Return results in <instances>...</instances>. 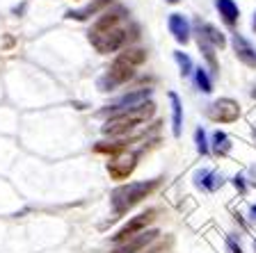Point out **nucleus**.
<instances>
[{
    "label": "nucleus",
    "instance_id": "1",
    "mask_svg": "<svg viewBox=\"0 0 256 253\" xmlns=\"http://www.w3.org/2000/svg\"><path fill=\"white\" fill-rule=\"evenodd\" d=\"M154 112H156V105L151 100H146V103H142V105H138V107H130V110L112 114L110 119L103 123L101 130L108 137H124V135H128L130 130H135L140 123L149 121L151 116H154Z\"/></svg>",
    "mask_w": 256,
    "mask_h": 253
},
{
    "label": "nucleus",
    "instance_id": "2",
    "mask_svg": "<svg viewBox=\"0 0 256 253\" xmlns=\"http://www.w3.org/2000/svg\"><path fill=\"white\" fill-rule=\"evenodd\" d=\"M158 187V180H142V183H128L112 192L110 203L114 215H126L130 208H135L140 201H144L151 192Z\"/></svg>",
    "mask_w": 256,
    "mask_h": 253
},
{
    "label": "nucleus",
    "instance_id": "3",
    "mask_svg": "<svg viewBox=\"0 0 256 253\" xmlns=\"http://www.w3.org/2000/svg\"><path fill=\"white\" fill-rule=\"evenodd\" d=\"M87 37H90V43L103 55H110V53H117L119 48H124L128 43V27H124L122 23L110 30H101V32H87Z\"/></svg>",
    "mask_w": 256,
    "mask_h": 253
},
{
    "label": "nucleus",
    "instance_id": "4",
    "mask_svg": "<svg viewBox=\"0 0 256 253\" xmlns=\"http://www.w3.org/2000/svg\"><path fill=\"white\" fill-rule=\"evenodd\" d=\"M135 75V66L133 64H128L126 59L117 57L114 62L108 66V71L101 75V78L96 80V87L101 91H114L117 87H122V84H126L128 80Z\"/></svg>",
    "mask_w": 256,
    "mask_h": 253
},
{
    "label": "nucleus",
    "instance_id": "5",
    "mask_svg": "<svg viewBox=\"0 0 256 253\" xmlns=\"http://www.w3.org/2000/svg\"><path fill=\"white\" fill-rule=\"evenodd\" d=\"M206 114H208V119L215 123H231L240 116V107H238V103L231 98H220L208 107Z\"/></svg>",
    "mask_w": 256,
    "mask_h": 253
},
{
    "label": "nucleus",
    "instance_id": "6",
    "mask_svg": "<svg viewBox=\"0 0 256 253\" xmlns=\"http://www.w3.org/2000/svg\"><path fill=\"white\" fill-rule=\"evenodd\" d=\"M135 167H138V155L124 151V153L114 155L108 162V174H110L112 180H126L135 171Z\"/></svg>",
    "mask_w": 256,
    "mask_h": 253
},
{
    "label": "nucleus",
    "instance_id": "7",
    "mask_svg": "<svg viewBox=\"0 0 256 253\" xmlns=\"http://www.w3.org/2000/svg\"><path fill=\"white\" fill-rule=\"evenodd\" d=\"M154 219H156V210H146V212H142V215L133 217V219L122 228V231H117V235H112L114 244H122V242H126V240H130L133 235H140V233L149 226Z\"/></svg>",
    "mask_w": 256,
    "mask_h": 253
},
{
    "label": "nucleus",
    "instance_id": "8",
    "mask_svg": "<svg viewBox=\"0 0 256 253\" xmlns=\"http://www.w3.org/2000/svg\"><path fill=\"white\" fill-rule=\"evenodd\" d=\"M151 96V89H138V91H130V94L122 96V98L117 100V103H112V105H108V110H103L101 114H117V112H124V110H130V107H138L142 105V103H146Z\"/></svg>",
    "mask_w": 256,
    "mask_h": 253
},
{
    "label": "nucleus",
    "instance_id": "9",
    "mask_svg": "<svg viewBox=\"0 0 256 253\" xmlns=\"http://www.w3.org/2000/svg\"><path fill=\"white\" fill-rule=\"evenodd\" d=\"M156 238H158V231H142L140 235H133L130 240L122 242L112 253H140L144 247H149Z\"/></svg>",
    "mask_w": 256,
    "mask_h": 253
},
{
    "label": "nucleus",
    "instance_id": "10",
    "mask_svg": "<svg viewBox=\"0 0 256 253\" xmlns=\"http://www.w3.org/2000/svg\"><path fill=\"white\" fill-rule=\"evenodd\" d=\"M112 2H117V0H92L85 7H80V9H76V11H69L66 16L76 18V21H87V18H92V16H96V14H103Z\"/></svg>",
    "mask_w": 256,
    "mask_h": 253
},
{
    "label": "nucleus",
    "instance_id": "11",
    "mask_svg": "<svg viewBox=\"0 0 256 253\" xmlns=\"http://www.w3.org/2000/svg\"><path fill=\"white\" fill-rule=\"evenodd\" d=\"M167 25H170V32L174 34V39L178 43L190 41V23H188V18L183 14H170Z\"/></svg>",
    "mask_w": 256,
    "mask_h": 253
},
{
    "label": "nucleus",
    "instance_id": "12",
    "mask_svg": "<svg viewBox=\"0 0 256 253\" xmlns=\"http://www.w3.org/2000/svg\"><path fill=\"white\" fill-rule=\"evenodd\" d=\"M234 48H236V55H238L240 62L247 64V66H256V53H254V48H252V43L247 41L245 37L234 34Z\"/></svg>",
    "mask_w": 256,
    "mask_h": 253
},
{
    "label": "nucleus",
    "instance_id": "13",
    "mask_svg": "<svg viewBox=\"0 0 256 253\" xmlns=\"http://www.w3.org/2000/svg\"><path fill=\"white\" fill-rule=\"evenodd\" d=\"M215 7H218L220 16L224 18V23H226V25L234 27L236 23H238L240 9H238V5H236L234 0H215Z\"/></svg>",
    "mask_w": 256,
    "mask_h": 253
},
{
    "label": "nucleus",
    "instance_id": "14",
    "mask_svg": "<svg viewBox=\"0 0 256 253\" xmlns=\"http://www.w3.org/2000/svg\"><path fill=\"white\" fill-rule=\"evenodd\" d=\"M199 37H202V39H206V41L210 43V46H215V48H218V46L222 48L224 43H226V39H224V34H222V32H220L215 25H210V23H204V25H202V23H199Z\"/></svg>",
    "mask_w": 256,
    "mask_h": 253
},
{
    "label": "nucleus",
    "instance_id": "15",
    "mask_svg": "<svg viewBox=\"0 0 256 253\" xmlns=\"http://www.w3.org/2000/svg\"><path fill=\"white\" fill-rule=\"evenodd\" d=\"M170 100H172V128H174V135L178 137L181 135V123H183V105L176 94H170Z\"/></svg>",
    "mask_w": 256,
    "mask_h": 253
},
{
    "label": "nucleus",
    "instance_id": "16",
    "mask_svg": "<svg viewBox=\"0 0 256 253\" xmlns=\"http://www.w3.org/2000/svg\"><path fill=\"white\" fill-rule=\"evenodd\" d=\"M119 57L126 59V62L133 64V66H140V64H144V59H146V50H142V48H126Z\"/></svg>",
    "mask_w": 256,
    "mask_h": 253
},
{
    "label": "nucleus",
    "instance_id": "17",
    "mask_svg": "<svg viewBox=\"0 0 256 253\" xmlns=\"http://www.w3.org/2000/svg\"><path fill=\"white\" fill-rule=\"evenodd\" d=\"M194 82H197V87L204 91V94H210V91H213V82H210V75H208L206 69H202V66L194 71Z\"/></svg>",
    "mask_w": 256,
    "mask_h": 253
},
{
    "label": "nucleus",
    "instance_id": "18",
    "mask_svg": "<svg viewBox=\"0 0 256 253\" xmlns=\"http://www.w3.org/2000/svg\"><path fill=\"white\" fill-rule=\"evenodd\" d=\"M229 148H231V144H229V137L224 135V132H215L213 135V151L218 155H226L229 153Z\"/></svg>",
    "mask_w": 256,
    "mask_h": 253
},
{
    "label": "nucleus",
    "instance_id": "19",
    "mask_svg": "<svg viewBox=\"0 0 256 253\" xmlns=\"http://www.w3.org/2000/svg\"><path fill=\"white\" fill-rule=\"evenodd\" d=\"M174 59H176V64H178V69H181L183 75L192 73V59L188 57L186 53H174Z\"/></svg>",
    "mask_w": 256,
    "mask_h": 253
},
{
    "label": "nucleus",
    "instance_id": "20",
    "mask_svg": "<svg viewBox=\"0 0 256 253\" xmlns=\"http://www.w3.org/2000/svg\"><path fill=\"white\" fill-rule=\"evenodd\" d=\"M194 139H197V148H199V153L206 155L208 153V144H206V132L199 128L197 132H194Z\"/></svg>",
    "mask_w": 256,
    "mask_h": 253
},
{
    "label": "nucleus",
    "instance_id": "21",
    "mask_svg": "<svg viewBox=\"0 0 256 253\" xmlns=\"http://www.w3.org/2000/svg\"><path fill=\"white\" fill-rule=\"evenodd\" d=\"M226 244H229L231 253H242V251H240V247H236V242H234V240H231V238H229V242H226Z\"/></svg>",
    "mask_w": 256,
    "mask_h": 253
},
{
    "label": "nucleus",
    "instance_id": "22",
    "mask_svg": "<svg viewBox=\"0 0 256 253\" xmlns=\"http://www.w3.org/2000/svg\"><path fill=\"white\" fill-rule=\"evenodd\" d=\"M252 219H254V222H256V206L252 208Z\"/></svg>",
    "mask_w": 256,
    "mask_h": 253
},
{
    "label": "nucleus",
    "instance_id": "23",
    "mask_svg": "<svg viewBox=\"0 0 256 253\" xmlns=\"http://www.w3.org/2000/svg\"><path fill=\"white\" fill-rule=\"evenodd\" d=\"M167 2H172V5H176V2H178V0H167Z\"/></svg>",
    "mask_w": 256,
    "mask_h": 253
},
{
    "label": "nucleus",
    "instance_id": "24",
    "mask_svg": "<svg viewBox=\"0 0 256 253\" xmlns=\"http://www.w3.org/2000/svg\"><path fill=\"white\" fill-rule=\"evenodd\" d=\"M254 30H256V14H254Z\"/></svg>",
    "mask_w": 256,
    "mask_h": 253
},
{
    "label": "nucleus",
    "instance_id": "25",
    "mask_svg": "<svg viewBox=\"0 0 256 253\" xmlns=\"http://www.w3.org/2000/svg\"><path fill=\"white\" fill-rule=\"evenodd\" d=\"M254 249H256V242H254Z\"/></svg>",
    "mask_w": 256,
    "mask_h": 253
}]
</instances>
